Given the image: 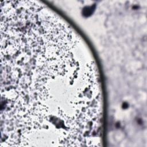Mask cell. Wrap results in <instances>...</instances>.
<instances>
[{
  "instance_id": "6da1fadb",
  "label": "cell",
  "mask_w": 147,
  "mask_h": 147,
  "mask_svg": "<svg viewBox=\"0 0 147 147\" xmlns=\"http://www.w3.org/2000/svg\"><path fill=\"white\" fill-rule=\"evenodd\" d=\"M6 90L13 121L40 132L75 133L93 101L92 67L61 52L32 53L11 63Z\"/></svg>"
}]
</instances>
